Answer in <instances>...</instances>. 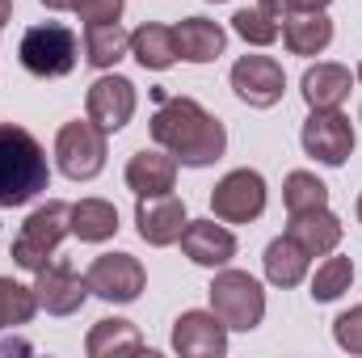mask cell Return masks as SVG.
Returning a JSON list of instances; mask_svg holds the SVG:
<instances>
[{
    "instance_id": "5",
    "label": "cell",
    "mask_w": 362,
    "mask_h": 358,
    "mask_svg": "<svg viewBox=\"0 0 362 358\" xmlns=\"http://www.w3.org/2000/svg\"><path fill=\"white\" fill-rule=\"evenodd\" d=\"M21 68L30 76H42V81H55V76H68L76 68V34L59 21H47V25H30L21 34Z\"/></svg>"
},
{
    "instance_id": "21",
    "label": "cell",
    "mask_w": 362,
    "mask_h": 358,
    "mask_svg": "<svg viewBox=\"0 0 362 358\" xmlns=\"http://www.w3.org/2000/svg\"><path fill=\"white\" fill-rule=\"evenodd\" d=\"M131 55L144 64V68H152V72H165V68H173L181 55H177V34L169 30V25H156V21H144L135 34H131Z\"/></svg>"
},
{
    "instance_id": "36",
    "label": "cell",
    "mask_w": 362,
    "mask_h": 358,
    "mask_svg": "<svg viewBox=\"0 0 362 358\" xmlns=\"http://www.w3.org/2000/svg\"><path fill=\"white\" fill-rule=\"evenodd\" d=\"M358 224H362V194H358Z\"/></svg>"
},
{
    "instance_id": "24",
    "label": "cell",
    "mask_w": 362,
    "mask_h": 358,
    "mask_svg": "<svg viewBox=\"0 0 362 358\" xmlns=\"http://www.w3.org/2000/svg\"><path fill=\"white\" fill-rule=\"evenodd\" d=\"M262 262H266V278H270L274 287H299L312 258H308L291 236H278V241H270V249H266Z\"/></svg>"
},
{
    "instance_id": "31",
    "label": "cell",
    "mask_w": 362,
    "mask_h": 358,
    "mask_svg": "<svg viewBox=\"0 0 362 358\" xmlns=\"http://www.w3.org/2000/svg\"><path fill=\"white\" fill-rule=\"evenodd\" d=\"M122 4L127 0H76V17L89 21V25H101V21H118L122 17Z\"/></svg>"
},
{
    "instance_id": "7",
    "label": "cell",
    "mask_w": 362,
    "mask_h": 358,
    "mask_svg": "<svg viewBox=\"0 0 362 358\" xmlns=\"http://www.w3.org/2000/svg\"><path fill=\"white\" fill-rule=\"evenodd\" d=\"M211 211L223 224H253L266 211V178L257 169H232L211 190Z\"/></svg>"
},
{
    "instance_id": "13",
    "label": "cell",
    "mask_w": 362,
    "mask_h": 358,
    "mask_svg": "<svg viewBox=\"0 0 362 358\" xmlns=\"http://www.w3.org/2000/svg\"><path fill=\"white\" fill-rule=\"evenodd\" d=\"M135 224H139V236L148 241V245H156V249H169V245H177L181 232H185V202L173 198V190L169 194H152V198H139V207H135Z\"/></svg>"
},
{
    "instance_id": "29",
    "label": "cell",
    "mask_w": 362,
    "mask_h": 358,
    "mask_svg": "<svg viewBox=\"0 0 362 358\" xmlns=\"http://www.w3.org/2000/svg\"><path fill=\"white\" fill-rule=\"evenodd\" d=\"M232 30L245 42H253V47H270V42H278V34H282V25L274 21L270 13H262V8H240L232 17Z\"/></svg>"
},
{
    "instance_id": "38",
    "label": "cell",
    "mask_w": 362,
    "mask_h": 358,
    "mask_svg": "<svg viewBox=\"0 0 362 358\" xmlns=\"http://www.w3.org/2000/svg\"><path fill=\"white\" fill-rule=\"evenodd\" d=\"M215 4H219V0H215Z\"/></svg>"
},
{
    "instance_id": "16",
    "label": "cell",
    "mask_w": 362,
    "mask_h": 358,
    "mask_svg": "<svg viewBox=\"0 0 362 358\" xmlns=\"http://www.w3.org/2000/svg\"><path fill=\"white\" fill-rule=\"evenodd\" d=\"M181 249L194 266H228L236 258V236L223 228V219H198V224H185L181 232Z\"/></svg>"
},
{
    "instance_id": "22",
    "label": "cell",
    "mask_w": 362,
    "mask_h": 358,
    "mask_svg": "<svg viewBox=\"0 0 362 358\" xmlns=\"http://www.w3.org/2000/svg\"><path fill=\"white\" fill-rule=\"evenodd\" d=\"M89 358H114V354H139L144 350V337L131 321H118V316H105L89 329V342H85Z\"/></svg>"
},
{
    "instance_id": "33",
    "label": "cell",
    "mask_w": 362,
    "mask_h": 358,
    "mask_svg": "<svg viewBox=\"0 0 362 358\" xmlns=\"http://www.w3.org/2000/svg\"><path fill=\"white\" fill-rule=\"evenodd\" d=\"M329 0H295V13H316V8H325Z\"/></svg>"
},
{
    "instance_id": "18",
    "label": "cell",
    "mask_w": 362,
    "mask_h": 358,
    "mask_svg": "<svg viewBox=\"0 0 362 358\" xmlns=\"http://www.w3.org/2000/svg\"><path fill=\"white\" fill-rule=\"evenodd\" d=\"M173 34H177V55L189 59V64H211L228 47L223 25L219 21H206V17H185V21L173 25Z\"/></svg>"
},
{
    "instance_id": "17",
    "label": "cell",
    "mask_w": 362,
    "mask_h": 358,
    "mask_svg": "<svg viewBox=\"0 0 362 358\" xmlns=\"http://www.w3.org/2000/svg\"><path fill=\"white\" fill-rule=\"evenodd\" d=\"M177 181V161L173 152H135L127 161V185L135 190V198H152V194H169Z\"/></svg>"
},
{
    "instance_id": "2",
    "label": "cell",
    "mask_w": 362,
    "mask_h": 358,
    "mask_svg": "<svg viewBox=\"0 0 362 358\" xmlns=\"http://www.w3.org/2000/svg\"><path fill=\"white\" fill-rule=\"evenodd\" d=\"M51 185L42 144L13 122H0V207H25Z\"/></svg>"
},
{
    "instance_id": "26",
    "label": "cell",
    "mask_w": 362,
    "mask_h": 358,
    "mask_svg": "<svg viewBox=\"0 0 362 358\" xmlns=\"http://www.w3.org/2000/svg\"><path fill=\"white\" fill-rule=\"evenodd\" d=\"M38 312V295L34 287H21L13 278L0 274V329H17V325H30Z\"/></svg>"
},
{
    "instance_id": "28",
    "label": "cell",
    "mask_w": 362,
    "mask_h": 358,
    "mask_svg": "<svg viewBox=\"0 0 362 358\" xmlns=\"http://www.w3.org/2000/svg\"><path fill=\"white\" fill-rule=\"evenodd\" d=\"M354 282V262L350 258H325L316 266V278H312V299L316 304H333L337 295H346Z\"/></svg>"
},
{
    "instance_id": "1",
    "label": "cell",
    "mask_w": 362,
    "mask_h": 358,
    "mask_svg": "<svg viewBox=\"0 0 362 358\" xmlns=\"http://www.w3.org/2000/svg\"><path fill=\"white\" fill-rule=\"evenodd\" d=\"M156 97H160V110L152 114V139L189 169L215 165L228 148L223 122L211 110H202L194 97H165V93H156Z\"/></svg>"
},
{
    "instance_id": "9",
    "label": "cell",
    "mask_w": 362,
    "mask_h": 358,
    "mask_svg": "<svg viewBox=\"0 0 362 358\" xmlns=\"http://www.w3.org/2000/svg\"><path fill=\"white\" fill-rule=\"evenodd\" d=\"M85 282H89L93 295L105 299V304H135L144 282H148V274L139 266V258H131V253H101L89 266Z\"/></svg>"
},
{
    "instance_id": "14",
    "label": "cell",
    "mask_w": 362,
    "mask_h": 358,
    "mask_svg": "<svg viewBox=\"0 0 362 358\" xmlns=\"http://www.w3.org/2000/svg\"><path fill=\"white\" fill-rule=\"evenodd\" d=\"M85 110L89 118L110 135V131H122L135 114V85L127 76H97L89 85V97H85Z\"/></svg>"
},
{
    "instance_id": "27",
    "label": "cell",
    "mask_w": 362,
    "mask_h": 358,
    "mask_svg": "<svg viewBox=\"0 0 362 358\" xmlns=\"http://www.w3.org/2000/svg\"><path fill=\"white\" fill-rule=\"evenodd\" d=\"M282 202H286L291 215L295 211L325 207L329 202V185L316 178V173H308V169H295V173H286V181H282Z\"/></svg>"
},
{
    "instance_id": "12",
    "label": "cell",
    "mask_w": 362,
    "mask_h": 358,
    "mask_svg": "<svg viewBox=\"0 0 362 358\" xmlns=\"http://www.w3.org/2000/svg\"><path fill=\"white\" fill-rule=\"evenodd\" d=\"M173 350L185 358H219L228 350V325L215 312H181L173 321Z\"/></svg>"
},
{
    "instance_id": "35",
    "label": "cell",
    "mask_w": 362,
    "mask_h": 358,
    "mask_svg": "<svg viewBox=\"0 0 362 358\" xmlns=\"http://www.w3.org/2000/svg\"><path fill=\"white\" fill-rule=\"evenodd\" d=\"M42 4H47V8H55V13H59V8H72V4H76V0H42Z\"/></svg>"
},
{
    "instance_id": "6",
    "label": "cell",
    "mask_w": 362,
    "mask_h": 358,
    "mask_svg": "<svg viewBox=\"0 0 362 358\" xmlns=\"http://www.w3.org/2000/svg\"><path fill=\"white\" fill-rule=\"evenodd\" d=\"M55 161L64 169V178L72 181H93L105 169V131L93 118L64 122L55 135Z\"/></svg>"
},
{
    "instance_id": "4",
    "label": "cell",
    "mask_w": 362,
    "mask_h": 358,
    "mask_svg": "<svg viewBox=\"0 0 362 358\" xmlns=\"http://www.w3.org/2000/svg\"><path fill=\"white\" fill-rule=\"evenodd\" d=\"M211 312L228 325V329H257L266 316V291L253 274L245 270H219L211 282Z\"/></svg>"
},
{
    "instance_id": "19",
    "label": "cell",
    "mask_w": 362,
    "mask_h": 358,
    "mask_svg": "<svg viewBox=\"0 0 362 358\" xmlns=\"http://www.w3.org/2000/svg\"><path fill=\"white\" fill-rule=\"evenodd\" d=\"M282 42L291 55H320L333 42V21L325 17V8L291 13V17H282Z\"/></svg>"
},
{
    "instance_id": "10",
    "label": "cell",
    "mask_w": 362,
    "mask_h": 358,
    "mask_svg": "<svg viewBox=\"0 0 362 358\" xmlns=\"http://www.w3.org/2000/svg\"><path fill=\"white\" fill-rule=\"evenodd\" d=\"M232 89L245 105L253 110H270L282 101V89H286V76H282V64L270 59V55H245L232 64Z\"/></svg>"
},
{
    "instance_id": "32",
    "label": "cell",
    "mask_w": 362,
    "mask_h": 358,
    "mask_svg": "<svg viewBox=\"0 0 362 358\" xmlns=\"http://www.w3.org/2000/svg\"><path fill=\"white\" fill-rule=\"evenodd\" d=\"M257 8H262V13H270L274 21H282V17H291V13H295V0H262Z\"/></svg>"
},
{
    "instance_id": "37",
    "label": "cell",
    "mask_w": 362,
    "mask_h": 358,
    "mask_svg": "<svg viewBox=\"0 0 362 358\" xmlns=\"http://www.w3.org/2000/svg\"><path fill=\"white\" fill-rule=\"evenodd\" d=\"M358 81H362V64H358Z\"/></svg>"
},
{
    "instance_id": "8",
    "label": "cell",
    "mask_w": 362,
    "mask_h": 358,
    "mask_svg": "<svg viewBox=\"0 0 362 358\" xmlns=\"http://www.w3.org/2000/svg\"><path fill=\"white\" fill-rule=\"evenodd\" d=\"M303 152L320 165H346L354 152V122L341 110H312V118L303 122Z\"/></svg>"
},
{
    "instance_id": "20",
    "label": "cell",
    "mask_w": 362,
    "mask_h": 358,
    "mask_svg": "<svg viewBox=\"0 0 362 358\" xmlns=\"http://www.w3.org/2000/svg\"><path fill=\"white\" fill-rule=\"evenodd\" d=\"M350 85H354L350 68H341V64H316V68L303 72V101L312 110H337L350 97Z\"/></svg>"
},
{
    "instance_id": "23",
    "label": "cell",
    "mask_w": 362,
    "mask_h": 358,
    "mask_svg": "<svg viewBox=\"0 0 362 358\" xmlns=\"http://www.w3.org/2000/svg\"><path fill=\"white\" fill-rule=\"evenodd\" d=\"M72 232L85 245L110 241L118 232V207L105 202V198H81V202H72Z\"/></svg>"
},
{
    "instance_id": "25",
    "label": "cell",
    "mask_w": 362,
    "mask_h": 358,
    "mask_svg": "<svg viewBox=\"0 0 362 358\" xmlns=\"http://www.w3.org/2000/svg\"><path fill=\"white\" fill-rule=\"evenodd\" d=\"M127 51H131V34L118 21H101L85 30V59L93 68H114Z\"/></svg>"
},
{
    "instance_id": "15",
    "label": "cell",
    "mask_w": 362,
    "mask_h": 358,
    "mask_svg": "<svg viewBox=\"0 0 362 358\" xmlns=\"http://www.w3.org/2000/svg\"><path fill=\"white\" fill-rule=\"evenodd\" d=\"M341 219L329 211V207H312V211H295L291 224H286V236L308 253V258H325L341 245Z\"/></svg>"
},
{
    "instance_id": "30",
    "label": "cell",
    "mask_w": 362,
    "mask_h": 358,
    "mask_svg": "<svg viewBox=\"0 0 362 358\" xmlns=\"http://www.w3.org/2000/svg\"><path fill=\"white\" fill-rule=\"evenodd\" d=\"M333 342L341 350H350V354H362V304L333 321Z\"/></svg>"
},
{
    "instance_id": "3",
    "label": "cell",
    "mask_w": 362,
    "mask_h": 358,
    "mask_svg": "<svg viewBox=\"0 0 362 358\" xmlns=\"http://www.w3.org/2000/svg\"><path fill=\"white\" fill-rule=\"evenodd\" d=\"M68 232H72V207L59 202V198L42 202V207L30 211V219L21 224V232H17V241H13V262L21 270H30V274L42 270Z\"/></svg>"
},
{
    "instance_id": "11",
    "label": "cell",
    "mask_w": 362,
    "mask_h": 358,
    "mask_svg": "<svg viewBox=\"0 0 362 358\" xmlns=\"http://www.w3.org/2000/svg\"><path fill=\"white\" fill-rule=\"evenodd\" d=\"M34 295H38V308H47L51 316H72L85 308L89 282L68 262H47L42 270H34Z\"/></svg>"
},
{
    "instance_id": "34",
    "label": "cell",
    "mask_w": 362,
    "mask_h": 358,
    "mask_svg": "<svg viewBox=\"0 0 362 358\" xmlns=\"http://www.w3.org/2000/svg\"><path fill=\"white\" fill-rule=\"evenodd\" d=\"M8 17H13V0H0V25H4Z\"/></svg>"
}]
</instances>
